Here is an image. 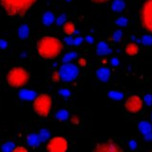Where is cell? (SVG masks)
I'll return each mask as SVG.
<instances>
[{
  "label": "cell",
  "instance_id": "6da1fadb",
  "mask_svg": "<svg viewBox=\"0 0 152 152\" xmlns=\"http://www.w3.org/2000/svg\"><path fill=\"white\" fill-rule=\"evenodd\" d=\"M63 42L53 36H43L37 40L36 50L43 59H56L63 51Z\"/></svg>",
  "mask_w": 152,
  "mask_h": 152
},
{
  "label": "cell",
  "instance_id": "7a4b0ae2",
  "mask_svg": "<svg viewBox=\"0 0 152 152\" xmlns=\"http://www.w3.org/2000/svg\"><path fill=\"white\" fill-rule=\"evenodd\" d=\"M38 0H0L4 12L10 17H25Z\"/></svg>",
  "mask_w": 152,
  "mask_h": 152
},
{
  "label": "cell",
  "instance_id": "3957f363",
  "mask_svg": "<svg viewBox=\"0 0 152 152\" xmlns=\"http://www.w3.org/2000/svg\"><path fill=\"white\" fill-rule=\"evenodd\" d=\"M31 74L23 65H14L6 72V83L11 88L20 89L25 87L30 81Z\"/></svg>",
  "mask_w": 152,
  "mask_h": 152
},
{
  "label": "cell",
  "instance_id": "277c9868",
  "mask_svg": "<svg viewBox=\"0 0 152 152\" xmlns=\"http://www.w3.org/2000/svg\"><path fill=\"white\" fill-rule=\"evenodd\" d=\"M32 109L34 114L40 118H48L52 109V97L50 94L43 93L36 96L32 101Z\"/></svg>",
  "mask_w": 152,
  "mask_h": 152
},
{
  "label": "cell",
  "instance_id": "5b68a950",
  "mask_svg": "<svg viewBox=\"0 0 152 152\" xmlns=\"http://www.w3.org/2000/svg\"><path fill=\"white\" fill-rule=\"evenodd\" d=\"M140 24L148 33L152 34V0H145L139 12Z\"/></svg>",
  "mask_w": 152,
  "mask_h": 152
},
{
  "label": "cell",
  "instance_id": "8992f818",
  "mask_svg": "<svg viewBox=\"0 0 152 152\" xmlns=\"http://www.w3.org/2000/svg\"><path fill=\"white\" fill-rule=\"evenodd\" d=\"M59 75H61V80L63 82H72L78 77L80 70H78V65L74 64V63H63L59 68Z\"/></svg>",
  "mask_w": 152,
  "mask_h": 152
},
{
  "label": "cell",
  "instance_id": "52a82bcc",
  "mask_svg": "<svg viewBox=\"0 0 152 152\" xmlns=\"http://www.w3.org/2000/svg\"><path fill=\"white\" fill-rule=\"evenodd\" d=\"M69 141L63 137H53L46 142V152H68Z\"/></svg>",
  "mask_w": 152,
  "mask_h": 152
},
{
  "label": "cell",
  "instance_id": "ba28073f",
  "mask_svg": "<svg viewBox=\"0 0 152 152\" xmlns=\"http://www.w3.org/2000/svg\"><path fill=\"white\" fill-rule=\"evenodd\" d=\"M144 104H145L144 99H141L138 95H131L125 101V109L131 114H137L142 109Z\"/></svg>",
  "mask_w": 152,
  "mask_h": 152
},
{
  "label": "cell",
  "instance_id": "9c48e42d",
  "mask_svg": "<svg viewBox=\"0 0 152 152\" xmlns=\"http://www.w3.org/2000/svg\"><path fill=\"white\" fill-rule=\"evenodd\" d=\"M91 152H124V150L116 141L106 140L96 144Z\"/></svg>",
  "mask_w": 152,
  "mask_h": 152
},
{
  "label": "cell",
  "instance_id": "30bf717a",
  "mask_svg": "<svg viewBox=\"0 0 152 152\" xmlns=\"http://www.w3.org/2000/svg\"><path fill=\"white\" fill-rule=\"evenodd\" d=\"M96 77L101 82H108L110 80V70L108 68H106V66L99 68L96 70Z\"/></svg>",
  "mask_w": 152,
  "mask_h": 152
},
{
  "label": "cell",
  "instance_id": "8fae6325",
  "mask_svg": "<svg viewBox=\"0 0 152 152\" xmlns=\"http://www.w3.org/2000/svg\"><path fill=\"white\" fill-rule=\"evenodd\" d=\"M18 96H19V99L25 100V101H33L36 99V96H37V93L33 91V90H28V89L21 88L19 90V93H18Z\"/></svg>",
  "mask_w": 152,
  "mask_h": 152
},
{
  "label": "cell",
  "instance_id": "7c38bea8",
  "mask_svg": "<svg viewBox=\"0 0 152 152\" xmlns=\"http://www.w3.org/2000/svg\"><path fill=\"white\" fill-rule=\"evenodd\" d=\"M139 51H140V48H139V45L137 43H133L132 42V43L126 44V46H125V53L127 56H129V57L137 56L139 53Z\"/></svg>",
  "mask_w": 152,
  "mask_h": 152
},
{
  "label": "cell",
  "instance_id": "4fadbf2b",
  "mask_svg": "<svg viewBox=\"0 0 152 152\" xmlns=\"http://www.w3.org/2000/svg\"><path fill=\"white\" fill-rule=\"evenodd\" d=\"M110 48L106 42H99L96 45V53L99 56H107L110 53Z\"/></svg>",
  "mask_w": 152,
  "mask_h": 152
},
{
  "label": "cell",
  "instance_id": "5bb4252c",
  "mask_svg": "<svg viewBox=\"0 0 152 152\" xmlns=\"http://www.w3.org/2000/svg\"><path fill=\"white\" fill-rule=\"evenodd\" d=\"M26 142H27L30 146H32V147H37V146L40 145L42 139H40V137H39L38 133H30V134L26 137Z\"/></svg>",
  "mask_w": 152,
  "mask_h": 152
},
{
  "label": "cell",
  "instance_id": "9a60e30c",
  "mask_svg": "<svg viewBox=\"0 0 152 152\" xmlns=\"http://www.w3.org/2000/svg\"><path fill=\"white\" fill-rule=\"evenodd\" d=\"M62 31H63V33H64L65 36H72V34H75V32H76V26H75V24H74L72 21L66 20V21L63 24V26H62Z\"/></svg>",
  "mask_w": 152,
  "mask_h": 152
},
{
  "label": "cell",
  "instance_id": "2e32d148",
  "mask_svg": "<svg viewBox=\"0 0 152 152\" xmlns=\"http://www.w3.org/2000/svg\"><path fill=\"white\" fill-rule=\"evenodd\" d=\"M17 34L21 40H25L30 36V26L27 24H21L17 30Z\"/></svg>",
  "mask_w": 152,
  "mask_h": 152
},
{
  "label": "cell",
  "instance_id": "e0dca14e",
  "mask_svg": "<svg viewBox=\"0 0 152 152\" xmlns=\"http://www.w3.org/2000/svg\"><path fill=\"white\" fill-rule=\"evenodd\" d=\"M42 21H43V24H44L45 26H50L51 24H53V23L56 21V17H55V14H53L52 12L48 11V12H45V13L43 14Z\"/></svg>",
  "mask_w": 152,
  "mask_h": 152
},
{
  "label": "cell",
  "instance_id": "ac0fdd59",
  "mask_svg": "<svg viewBox=\"0 0 152 152\" xmlns=\"http://www.w3.org/2000/svg\"><path fill=\"white\" fill-rule=\"evenodd\" d=\"M126 7V2L124 0H112L110 8L113 12H122Z\"/></svg>",
  "mask_w": 152,
  "mask_h": 152
},
{
  "label": "cell",
  "instance_id": "d6986e66",
  "mask_svg": "<svg viewBox=\"0 0 152 152\" xmlns=\"http://www.w3.org/2000/svg\"><path fill=\"white\" fill-rule=\"evenodd\" d=\"M138 129L140 131V133L142 135H145V134L152 132V125L148 121H140L138 125Z\"/></svg>",
  "mask_w": 152,
  "mask_h": 152
},
{
  "label": "cell",
  "instance_id": "ffe728a7",
  "mask_svg": "<svg viewBox=\"0 0 152 152\" xmlns=\"http://www.w3.org/2000/svg\"><path fill=\"white\" fill-rule=\"evenodd\" d=\"M55 116H56V119L59 120V121H66V120L69 119V112H68L66 109H59V110L56 112Z\"/></svg>",
  "mask_w": 152,
  "mask_h": 152
},
{
  "label": "cell",
  "instance_id": "44dd1931",
  "mask_svg": "<svg viewBox=\"0 0 152 152\" xmlns=\"http://www.w3.org/2000/svg\"><path fill=\"white\" fill-rule=\"evenodd\" d=\"M38 134H39V137H40V139H42V142L48 141V139L50 138V131L46 129V128L39 129V131H38Z\"/></svg>",
  "mask_w": 152,
  "mask_h": 152
},
{
  "label": "cell",
  "instance_id": "7402d4cb",
  "mask_svg": "<svg viewBox=\"0 0 152 152\" xmlns=\"http://www.w3.org/2000/svg\"><path fill=\"white\" fill-rule=\"evenodd\" d=\"M14 147H15V145H14L13 141H6V142L2 144L1 151H2V152H12Z\"/></svg>",
  "mask_w": 152,
  "mask_h": 152
},
{
  "label": "cell",
  "instance_id": "603a6c76",
  "mask_svg": "<svg viewBox=\"0 0 152 152\" xmlns=\"http://www.w3.org/2000/svg\"><path fill=\"white\" fill-rule=\"evenodd\" d=\"M108 96L110 97V99H113V100H121L122 97H124V94L121 93V91H116V90H110V91H108Z\"/></svg>",
  "mask_w": 152,
  "mask_h": 152
},
{
  "label": "cell",
  "instance_id": "cb8c5ba5",
  "mask_svg": "<svg viewBox=\"0 0 152 152\" xmlns=\"http://www.w3.org/2000/svg\"><path fill=\"white\" fill-rule=\"evenodd\" d=\"M76 57H77V53L76 52H68V53H65L62 57V61H63V63H69V62H71Z\"/></svg>",
  "mask_w": 152,
  "mask_h": 152
},
{
  "label": "cell",
  "instance_id": "d4e9b609",
  "mask_svg": "<svg viewBox=\"0 0 152 152\" xmlns=\"http://www.w3.org/2000/svg\"><path fill=\"white\" fill-rule=\"evenodd\" d=\"M128 24V19L126 18V17H119L116 20H115V25H118V26H120V27H124V26H126Z\"/></svg>",
  "mask_w": 152,
  "mask_h": 152
},
{
  "label": "cell",
  "instance_id": "484cf974",
  "mask_svg": "<svg viewBox=\"0 0 152 152\" xmlns=\"http://www.w3.org/2000/svg\"><path fill=\"white\" fill-rule=\"evenodd\" d=\"M66 21V14H61L56 18V23L58 26H63V24Z\"/></svg>",
  "mask_w": 152,
  "mask_h": 152
},
{
  "label": "cell",
  "instance_id": "4316f807",
  "mask_svg": "<svg viewBox=\"0 0 152 152\" xmlns=\"http://www.w3.org/2000/svg\"><path fill=\"white\" fill-rule=\"evenodd\" d=\"M121 38H122V31H121V30L114 31V33H113V36H112V39H113L114 42H119Z\"/></svg>",
  "mask_w": 152,
  "mask_h": 152
},
{
  "label": "cell",
  "instance_id": "83f0119b",
  "mask_svg": "<svg viewBox=\"0 0 152 152\" xmlns=\"http://www.w3.org/2000/svg\"><path fill=\"white\" fill-rule=\"evenodd\" d=\"M141 43H142L144 45H152V34L144 36L142 39H141Z\"/></svg>",
  "mask_w": 152,
  "mask_h": 152
},
{
  "label": "cell",
  "instance_id": "f1b7e54d",
  "mask_svg": "<svg viewBox=\"0 0 152 152\" xmlns=\"http://www.w3.org/2000/svg\"><path fill=\"white\" fill-rule=\"evenodd\" d=\"M58 94H59L61 96H63V97H69V96L71 95L70 90H69V89H66V88H62V89H59Z\"/></svg>",
  "mask_w": 152,
  "mask_h": 152
},
{
  "label": "cell",
  "instance_id": "f546056e",
  "mask_svg": "<svg viewBox=\"0 0 152 152\" xmlns=\"http://www.w3.org/2000/svg\"><path fill=\"white\" fill-rule=\"evenodd\" d=\"M51 80H52L53 83H57V82L62 81V80H61V75H59V71H53V72H52V77H51Z\"/></svg>",
  "mask_w": 152,
  "mask_h": 152
},
{
  "label": "cell",
  "instance_id": "4dcf8cb0",
  "mask_svg": "<svg viewBox=\"0 0 152 152\" xmlns=\"http://www.w3.org/2000/svg\"><path fill=\"white\" fill-rule=\"evenodd\" d=\"M69 122H70L72 126H77V125L80 124V119H78V116H76V115H72V116L69 118Z\"/></svg>",
  "mask_w": 152,
  "mask_h": 152
},
{
  "label": "cell",
  "instance_id": "1f68e13d",
  "mask_svg": "<svg viewBox=\"0 0 152 152\" xmlns=\"http://www.w3.org/2000/svg\"><path fill=\"white\" fill-rule=\"evenodd\" d=\"M144 102H145V104L151 106V104H152V95H151V94H146V95L144 96Z\"/></svg>",
  "mask_w": 152,
  "mask_h": 152
},
{
  "label": "cell",
  "instance_id": "d6a6232c",
  "mask_svg": "<svg viewBox=\"0 0 152 152\" xmlns=\"http://www.w3.org/2000/svg\"><path fill=\"white\" fill-rule=\"evenodd\" d=\"M8 48V42L4 38H0V49L1 50H6Z\"/></svg>",
  "mask_w": 152,
  "mask_h": 152
},
{
  "label": "cell",
  "instance_id": "836d02e7",
  "mask_svg": "<svg viewBox=\"0 0 152 152\" xmlns=\"http://www.w3.org/2000/svg\"><path fill=\"white\" fill-rule=\"evenodd\" d=\"M12 152H28V151H27V148L24 147V146H15Z\"/></svg>",
  "mask_w": 152,
  "mask_h": 152
},
{
  "label": "cell",
  "instance_id": "e575fe53",
  "mask_svg": "<svg viewBox=\"0 0 152 152\" xmlns=\"http://www.w3.org/2000/svg\"><path fill=\"white\" fill-rule=\"evenodd\" d=\"M65 43L69 45H75V38H72L71 36H66L65 37Z\"/></svg>",
  "mask_w": 152,
  "mask_h": 152
},
{
  "label": "cell",
  "instance_id": "d590c367",
  "mask_svg": "<svg viewBox=\"0 0 152 152\" xmlns=\"http://www.w3.org/2000/svg\"><path fill=\"white\" fill-rule=\"evenodd\" d=\"M93 4H96V5H102V4H106V2H109L112 0H90Z\"/></svg>",
  "mask_w": 152,
  "mask_h": 152
},
{
  "label": "cell",
  "instance_id": "8d00e7d4",
  "mask_svg": "<svg viewBox=\"0 0 152 152\" xmlns=\"http://www.w3.org/2000/svg\"><path fill=\"white\" fill-rule=\"evenodd\" d=\"M82 42H83V38L82 37H80V36L75 37V45H80Z\"/></svg>",
  "mask_w": 152,
  "mask_h": 152
},
{
  "label": "cell",
  "instance_id": "74e56055",
  "mask_svg": "<svg viewBox=\"0 0 152 152\" xmlns=\"http://www.w3.org/2000/svg\"><path fill=\"white\" fill-rule=\"evenodd\" d=\"M110 63H112L113 66H118V65H119V59L115 58V57H113V58L110 59Z\"/></svg>",
  "mask_w": 152,
  "mask_h": 152
},
{
  "label": "cell",
  "instance_id": "f35d334b",
  "mask_svg": "<svg viewBox=\"0 0 152 152\" xmlns=\"http://www.w3.org/2000/svg\"><path fill=\"white\" fill-rule=\"evenodd\" d=\"M77 64H78L80 66H83V65H86V64H87V61H86V59H83V58H80Z\"/></svg>",
  "mask_w": 152,
  "mask_h": 152
},
{
  "label": "cell",
  "instance_id": "ab89813d",
  "mask_svg": "<svg viewBox=\"0 0 152 152\" xmlns=\"http://www.w3.org/2000/svg\"><path fill=\"white\" fill-rule=\"evenodd\" d=\"M142 137H144L145 140H152V132H150V133H147V134H145Z\"/></svg>",
  "mask_w": 152,
  "mask_h": 152
},
{
  "label": "cell",
  "instance_id": "60d3db41",
  "mask_svg": "<svg viewBox=\"0 0 152 152\" xmlns=\"http://www.w3.org/2000/svg\"><path fill=\"white\" fill-rule=\"evenodd\" d=\"M129 146H131V148H135L137 147V142L134 140H131L129 141Z\"/></svg>",
  "mask_w": 152,
  "mask_h": 152
},
{
  "label": "cell",
  "instance_id": "b9f144b4",
  "mask_svg": "<svg viewBox=\"0 0 152 152\" xmlns=\"http://www.w3.org/2000/svg\"><path fill=\"white\" fill-rule=\"evenodd\" d=\"M86 42H88V43H93V42H94V39H93V37H91V36H87V37H86Z\"/></svg>",
  "mask_w": 152,
  "mask_h": 152
},
{
  "label": "cell",
  "instance_id": "7bdbcfd3",
  "mask_svg": "<svg viewBox=\"0 0 152 152\" xmlns=\"http://www.w3.org/2000/svg\"><path fill=\"white\" fill-rule=\"evenodd\" d=\"M151 119H152V114H151Z\"/></svg>",
  "mask_w": 152,
  "mask_h": 152
},
{
  "label": "cell",
  "instance_id": "ee69618b",
  "mask_svg": "<svg viewBox=\"0 0 152 152\" xmlns=\"http://www.w3.org/2000/svg\"><path fill=\"white\" fill-rule=\"evenodd\" d=\"M148 152H152V150H151V151H148Z\"/></svg>",
  "mask_w": 152,
  "mask_h": 152
},
{
  "label": "cell",
  "instance_id": "f6af8a7d",
  "mask_svg": "<svg viewBox=\"0 0 152 152\" xmlns=\"http://www.w3.org/2000/svg\"><path fill=\"white\" fill-rule=\"evenodd\" d=\"M66 1H70V0H66Z\"/></svg>",
  "mask_w": 152,
  "mask_h": 152
}]
</instances>
